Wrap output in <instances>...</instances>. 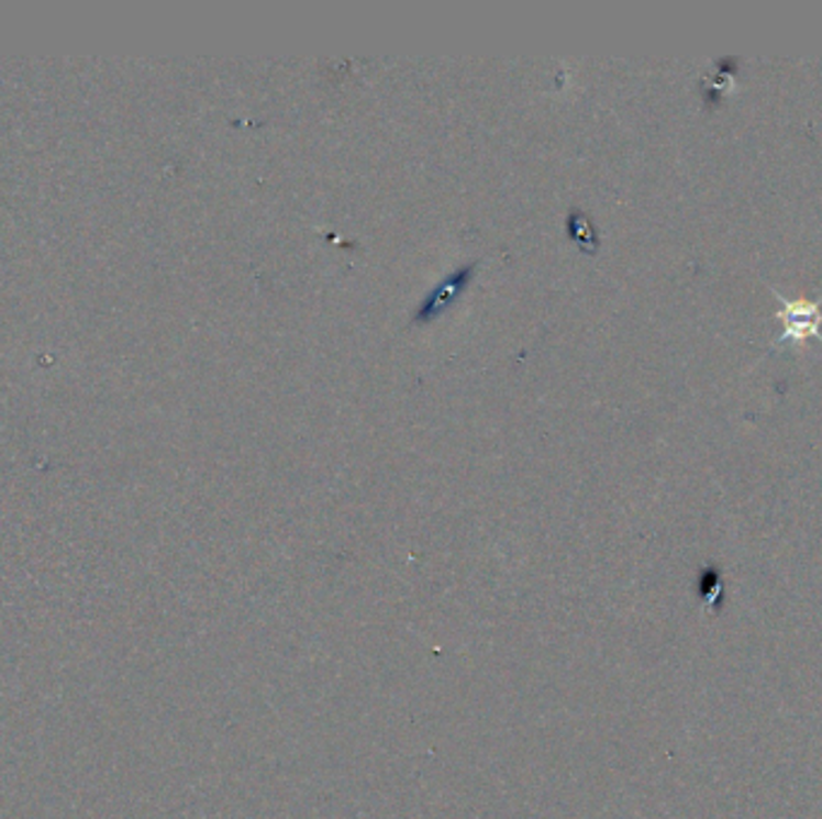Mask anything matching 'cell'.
Returning a JSON list of instances; mask_svg holds the SVG:
<instances>
[{
	"label": "cell",
	"mask_w": 822,
	"mask_h": 819,
	"mask_svg": "<svg viewBox=\"0 0 822 819\" xmlns=\"http://www.w3.org/2000/svg\"><path fill=\"white\" fill-rule=\"evenodd\" d=\"M773 289V286H769ZM773 294L779 298L781 308L777 310V318L781 320V334L773 340V348H779V344L793 342L801 344L803 340H811V336H818L822 342V296L815 298V301H808V298H801V301H791L779 289H773Z\"/></svg>",
	"instance_id": "6da1fadb"
},
{
	"label": "cell",
	"mask_w": 822,
	"mask_h": 819,
	"mask_svg": "<svg viewBox=\"0 0 822 819\" xmlns=\"http://www.w3.org/2000/svg\"><path fill=\"white\" fill-rule=\"evenodd\" d=\"M474 272H477V265L471 263V265H465V267L455 269L449 277H445L438 286H435L433 294H429L426 301L421 303L419 313H416V320L419 322H429L433 318H438L443 313V310H447L449 306H453L457 301V298L462 296V291L467 289V284L471 281Z\"/></svg>",
	"instance_id": "7a4b0ae2"
},
{
	"label": "cell",
	"mask_w": 822,
	"mask_h": 819,
	"mask_svg": "<svg viewBox=\"0 0 822 819\" xmlns=\"http://www.w3.org/2000/svg\"><path fill=\"white\" fill-rule=\"evenodd\" d=\"M568 229H570V236L582 239V243H585L587 239H592V243H597L595 231H592V226H589V219H587L585 214L577 212V210H573V214H570V219H568Z\"/></svg>",
	"instance_id": "3957f363"
}]
</instances>
